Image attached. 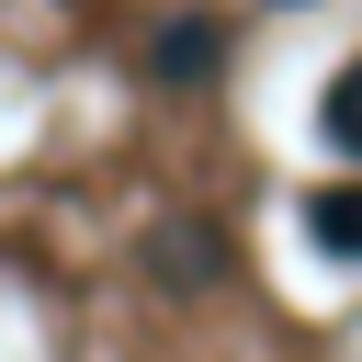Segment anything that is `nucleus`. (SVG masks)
<instances>
[{
    "instance_id": "f257e3e1",
    "label": "nucleus",
    "mask_w": 362,
    "mask_h": 362,
    "mask_svg": "<svg viewBox=\"0 0 362 362\" xmlns=\"http://www.w3.org/2000/svg\"><path fill=\"white\" fill-rule=\"evenodd\" d=\"M317 238L339 260H362V192H317Z\"/></svg>"
},
{
    "instance_id": "7ed1b4c3",
    "label": "nucleus",
    "mask_w": 362,
    "mask_h": 362,
    "mask_svg": "<svg viewBox=\"0 0 362 362\" xmlns=\"http://www.w3.org/2000/svg\"><path fill=\"white\" fill-rule=\"evenodd\" d=\"M158 68H215V34H204V23H192V34H170V45H158Z\"/></svg>"
},
{
    "instance_id": "f03ea898",
    "label": "nucleus",
    "mask_w": 362,
    "mask_h": 362,
    "mask_svg": "<svg viewBox=\"0 0 362 362\" xmlns=\"http://www.w3.org/2000/svg\"><path fill=\"white\" fill-rule=\"evenodd\" d=\"M328 136L362 158V68H339V90H328Z\"/></svg>"
}]
</instances>
